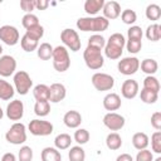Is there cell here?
I'll return each mask as SVG.
<instances>
[{"mask_svg": "<svg viewBox=\"0 0 161 161\" xmlns=\"http://www.w3.org/2000/svg\"><path fill=\"white\" fill-rule=\"evenodd\" d=\"M109 25V21L103 16H86L77 20V28L82 31H104Z\"/></svg>", "mask_w": 161, "mask_h": 161, "instance_id": "1", "label": "cell"}, {"mask_svg": "<svg viewBox=\"0 0 161 161\" xmlns=\"http://www.w3.org/2000/svg\"><path fill=\"white\" fill-rule=\"evenodd\" d=\"M52 59H53L54 69L59 73H63V72L68 70V68L70 67L69 53H68V49L64 45H58V47L54 48Z\"/></svg>", "mask_w": 161, "mask_h": 161, "instance_id": "2", "label": "cell"}, {"mask_svg": "<svg viewBox=\"0 0 161 161\" xmlns=\"http://www.w3.org/2000/svg\"><path fill=\"white\" fill-rule=\"evenodd\" d=\"M83 59H84L86 65L92 70L101 69L104 64V58H103L101 50L97 48L89 47V45H87L86 50L83 52Z\"/></svg>", "mask_w": 161, "mask_h": 161, "instance_id": "3", "label": "cell"}, {"mask_svg": "<svg viewBox=\"0 0 161 161\" xmlns=\"http://www.w3.org/2000/svg\"><path fill=\"white\" fill-rule=\"evenodd\" d=\"M5 138L11 145H21L26 141V128L21 122H15L6 131Z\"/></svg>", "mask_w": 161, "mask_h": 161, "instance_id": "4", "label": "cell"}, {"mask_svg": "<svg viewBox=\"0 0 161 161\" xmlns=\"http://www.w3.org/2000/svg\"><path fill=\"white\" fill-rule=\"evenodd\" d=\"M14 87H15V91L21 94V96H25L31 86H33V80L30 78V75L25 72V70H18L15 74H14Z\"/></svg>", "mask_w": 161, "mask_h": 161, "instance_id": "5", "label": "cell"}, {"mask_svg": "<svg viewBox=\"0 0 161 161\" xmlns=\"http://www.w3.org/2000/svg\"><path fill=\"white\" fill-rule=\"evenodd\" d=\"M60 40L63 42L64 47L70 49L72 52H78L82 47V43H80V39H79V35L78 33L74 30V29H64L62 30L60 33Z\"/></svg>", "mask_w": 161, "mask_h": 161, "instance_id": "6", "label": "cell"}, {"mask_svg": "<svg viewBox=\"0 0 161 161\" xmlns=\"http://www.w3.org/2000/svg\"><path fill=\"white\" fill-rule=\"evenodd\" d=\"M53 125L44 119H31L28 125V130L34 136H49L53 133Z\"/></svg>", "mask_w": 161, "mask_h": 161, "instance_id": "7", "label": "cell"}, {"mask_svg": "<svg viewBox=\"0 0 161 161\" xmlns=\"http://www.w3.org/2000/svg\"><path fill=\"white\" fill-rule=\"evenodd\" d=\"M92 84L93 87L99 91V92H103V91H111L114 86V78L107 73H101V72H97L92 75Z\"/></svg>", "mask_w": 161, "mask_h": 161, "instance_id": "8", "label": "cell"}, {"mask_svg": "<svg viewBox=\"0 0 161 161\" xmlns=\"http://www.w3.org/2000/svg\"><path fill=\"white\" fill-rule=\"evenodd\" d=\"M117 69L121 74H125V75L135 74L140 69V60L136 57H126L118 62Z\"/></svg>", "mask_w": 161, "mask_h": 161, "instance_id": "9", "label": "cell"}, {"mask_svg": "<svg viewBox=\"0 0 161 161\" xmlns=\"http://www.w3.org/2000/svg\"><path fill=\"white\" fill-rule=\"evenodd\" d=\"M19 30L13 25H3L0 26V40L6 45H15L19 42Z\"/></svg>", "mask_w": 161, "mask_h": 161, "instance_id": "10", "label": "cell"}, {"mask_svg": "<svg viewBox=\"0 0 161 161\" xmlns=\"http://www.w3.org/2000/svg\"><path fill=\"white\" fill-rule=\"evenodd\" d=\"M125 123V117L116 112H108L103 117V125L111 131H119L121 128H123Z\"/></svg>", "mask_w": 161, "mask_h": 161, "instance_id": "11", "label": "cell"}, {"mask_svg": "<svg viewBox=\"0 0 161 161\" xmlns=\"http://www.w3.org/2000/svg\"><path fill=\"white\" fill-rule=\"evenodd\" d=\"M6 117L10 121H19L24 116V103L20 99H14L6 106Z\"/></svg>", "mask_w": 161, "mask_h": 161, "instance_id": "12", "label": "cell"}, {"mask_svg": "<svg viewBox=\"0 0 161 161\" xmlns=\"http://www.w3.org/2000/svg\"><path fill=\"white\" fill-rule=\"evenodd\" d=\"M16 69V60L11 55H1L0 57V75L10 77L14 74Z\"/></svg>", "mask_w": 161, "mask_h": 161, "instance_id": "13", "label": "cell"}, {"mask_svg": "<svg viewBox=\"0 0 161 161\" xmlns=\"http://www.w3.org/2000/svg\"><path fill=\"white\" fill-rule=\"evenodd\" d=\"M102 11H103V18H106L109 21L113 19H117L121 15V5L117 1L111 0V1L104 3Z\"/></svg>", "mask_w": 161, "mask_h": 161, "instance_id": "14", "label": "cell"}, {"mask_svg": "<svg viewBox=\"0 0 161 161\" xmlns=\"http://www.w3.org/2000/svg\"><path fill=\"white\" fill-rule=\"evenodd\" d=\"M121 94L126 99H133L138 94V83L135 79H126L121 86Z\"/></svg>", "mask_w": 161, "mask_h": 161, "instance_id": "15", "label": "cell"}, {"mask_svg": "<svg viewBox=\"0 0 161 161\" xmlns=\"http://www.w3.org/2000/svg\"><path fill=\"white\" fill-rule=\"evenodd\" d=\"M67 96V89L62 83H53L49 87V101L52 103H58L63 101Z\"/></svg>", "mask_w": 161, "mask_h": 161, "instance_id": "16", "label": "cell"}, {"mask_svg": "<svg viewBox=\"0 0 161 161\" xmlns=\"http://www.w3.org/2000/svg\"><path fill=\"white\" fill-rule=\"evenodd\" d=\"M63 122L68 128H78L82 123V114L78 111L70 109V111L65 112V114L63 117Z\"/></svg>", "mask_w": 161, "mask_h": 161, "instance_id": "17", "label": "cell"}, {"mask_svg": "<svg viewBox=\"0 0 161 161\" xmlns=\"http://www.w3.org/2000/svg\"><path fill=\"white\" fill-rule=\"evenodd\" d=\"M121 104H122V101L117 93H108L103 98V107L109 112L117 111L121 107Z\"/></svg>", "mask_w": 161, "mask_h": 161, "instance_id": "18", "label": "cell"}, {"mask_svg": "<svg viewBox=\"0 0 161 161\" xmlns=\"http://www.w3.org/2000/svg\"><path fill=\"white\" fill-rule=\"evenodd\" d=\"M148 143H150V140H148V136L145 132H136L132 136V145L138 151L147 148Z\"/></svg>", "mask_w": 161, "mask_h": 161, "instance_id": "19", "label": "cell"}, {"mask_svg": "<svg viewBox=\"0 0 161 161\" xmlns=\"http://www.w3.org/2000/svg\"><path fill=\"white\" fill-rule=\"evenodd\" d=\"M40 157L42 161H62V155L55 147H44Z\"/></svg>", "mask_w": 161, "mask_h": 161, "instance_id": "20", "label": "cell"}, {"mask_svg": "<svg viewBox=\"0 0 161 161\" xmlns=\"http://www.w3.org/2000/svg\"><path fill=\"white\" fill-rule=\"evenodd\" d=\"M104 5V0H86L84 3V11L92 16V15H96L99 10H102Z\"/></svg>", "mask_w": 161, "mask_h": 161, "instance_id": "21", "label": "cell"}, {"mask_svg": "<svg viewBox=\"0 0 161 161\" xmlns=\"http://www.w3.org/2000/svg\"><path fill=\"white\" fill-rule=\"evenodd\" d=\"M14 93H15L14 87L9 82H6L4 79H0V99L9 101L14 97Z\"/></svg>", "mask_w": 161, "mask_h": 161, "instance_id": "22", "label": "cell"}, {"mask_svg": "<svg viewBox=\"0 0 161 161\" xmlns=\"http://www.w3.org/2000/svg\"><path fill=\"white\" fill-rule=\"evenodd\" d=\"M140 67H141V70H142L143 73L148 74V75H153V74L157 72V69H158L157 62H156L155 59H152V58H146V59H143V60L140 63Z\"/></svg>", "mask_w": 161, "mask_h": 161, "instance_id": "23", "label": "cell"}, {"mask_svg": "<svg viewBox=\"0 0 161 161\" xmlns=\"http://www.w3.org/2000/svg\"><path fill=\"white\" fill-rule=\"evenodd\" d=\"M106 146L109 150H112V151H116V150L121 148V146H122V137L117 132L108 133L107 137H106Z\"/></svg>", "mask_w": 161, "mask_h": 161, "instance_id": "24", "label": "cell"}, {"mask_svg": "<svg viewBox=\"0 0 161 161\" xmlns=\"http://www.w3.org/2000/svg\"><path fill=\"white\" fill-rule=\"evenodd\" d=\"M70 143H72V137L68 133H59L54 138V145L57 150H67L68 147H70Z\"/></svg>", "mask_w": 161, "mask_h": 161, "instance_id": "25", "label": "cell"}, {"mask_svg": "<svg viewBox=\"0 0 161 161\" xmlns=\"http://www.w3.org/2000/svg\"><path fill=\"white\" fill-rule=\"evenodd\" d=\"M35 101H49V87L47 84H38L33 89Z\"/></svg>", "mask_w": 161, "mask_h": 161, "instance_id": "26", "label": "cell"}, {"mask_svg": "<svg viewBox=\"0 0 161 161\" xmlns=\"http://www.w3.org/2000/svg\"><path fill=\"white\" fill-rule=\"evenodd\" d=\"M145 34H146V38L151 42L160 40V38H161V25L157 24V23H153V24L148 25Z\"/></svg>", "mask_w": 161, "mask_h": 161, "instance_id": "27", "label": "cell"}, {"mask_svg": "<svg viewBox=\"0 0 161 161\" xmlns=\"http://www.w3.org/2000/svg\"><path fill=\"white\" fill-rule=\"evenodd\" d=\"M53 50L54 48L49 43H42L36 49V54L42 60H49L53 55Z\"/></svg>", "mask_w": 161, "mask_h": 161, "instance_id": "28", "label": "cell"}, {"mask_svg": "<svg viewBox=\"0 0 161 161\" xmlns=\"http://www.w3.org/2000/svg\"><path fill=\"white\" fill-rule=\"evenodd\" d=\"M50 112V103L49 101H36L34 104V113L39 117H45Z\"/></svg>", "mask_w": 161, "mask_h": 161, "instance_id": "29", "label": "cell"}, {"mask_svg": "<svg viewBox=\"0 0 161 161\" xmlns=\"http://www.w3.org/2000/svg\"><path fill=\"white\" fill-rule=\"evenodd\" d=\"M122 52H123V49L118 48L116 45H112V44H108V43H106V45H104V55L108 59H113L114 60V59L121 58Z\"/></svg>", "mask_w": 161, "mask_h": 161, "instance_id": "30", "label": "cell"}, {"mask_svg": "<svg viewBox=\"0 0 161 161\" xmlns=\"http://www.w3.org/2000/svg\"><path fill=\"white\" fill-rule=\"evenodd\" d=\"M145 14H146V18L148 20L156 21L161 18V8L157 4H150V5H147Z\"/></svg>", "mask_w": 161, "mask_h": 161, "instance_id": "31", "label": "cell"}, {"mask_svg": "<svg viewBox=\"0 0 161 161\" xmlns=\"http://www.w3.org/2000/svg\"><path fill=\"white\" fill-rule=\"evenodd\" d=\"M20 45H21L23 50L30 53V52L38 49L39 43H38V40H34V39H31V38H29L28 35L24 34V35L21 36V39H20Z\"/></svg>", "mask_w": 161, "mask_h": 161, "instance_id": "32", "label": "cell"}, {"mask_svg": "<svg viewBox=\"0 0 161 161\" xmlns=\"http://www.w3.org/2000/svg\"><path fill=\"white\" fill-rule=\"evenodd\" d=\"M68 158L69 161H84L86 152L80 146H73L68 152Z\"/></svg>", "mask_w": 161, "mask_h": 161, "instance_id": "33", "label": "cell"}, {"mask_svg": "<svg viewBox=\"0 0 161 161\" xmlns=\"http://www.w3.org/2000/svg\"><path fill=\"white\" fill-rule=\"evenodd\" d=\"M160 82L156 77L153 75H147L145 79H143V88L145 89H148V91H152V92H156L158 93L160 91Z\"/></svg>", "mask_w": 161, "mask_h": 161, "instance_id": "34", "label": "cell"}, {"mask_svg": "<svg viewBox=\"0 0 161 161\" xmlns=\"http://www.w3.org/2000/svg\"><path fill=\"white\" fill-rule=\"evenodd\" d=\"M140 97H141V101H142L143 103L153 104V103L158 99V93L142 88V91H141V93H140Z\"/></svg>", "mask_w": 161, "mask_h": 161, "instance_id": "35", "label": "cell"}, {"mask_svg": "<svg viewBox=\"0 0 161 161\" xmlns=\"http://www.w3.org/2000/svg\"><path fill=\"white\" fill-rule=\"evenodd\" d=\"M89 47H93V48H97L99 50H102L106 45V39L101 35V34H93L88 38V44Z\"/></svg>", "mask_w": 161, "mask_h": 161, "instance_id": "36", "label": "cell"}, {"mask_svg": "<svg viewBox=\"0 0 161 161\" xmlns=\"http://www.w3.org/2000/svg\"><path fill=\"white\" fill-rule=\"evenodd\" d=\"M25 35H28L29 38H31V39L39 42V40L43 38V35H44V28H43L40 24H39V25H35V26L28 29V30L25 31Z\"/></svg>", "mask_w": 161, "mask_h": 161, "instance_id": "37", "label": "cell"}, {"mask_svg": "<svg viewBox=\"0 0 161 161\" xmlns=\"http://www.w3.org/2000/svg\"><path fill=\"white\" fill-rule=\"evenodd\" d=\"M21 24L28 30V29H30V28H33L35 25H39V19H38L36 15H34L31 13L30 14H25L23 16V19H21Z\"/></svg>", "mask_w": 161, "mask_h": 161, "instance_id": "38", "label": "cell"}, {"mask_svg": "<svg viewBox=\"0 0 161 161\" xmlns=\"http://www.w3.org/2000/svg\"><path fill=\"white\" fill-rule=\"evenodd\" d=\"M121 19L125 24L127 25H132L136 23L137 20V14L135 13V10H131V9H126L121 13Z\"/></svg>", "mask_w": 161, "mask_h": 161, "instance_id": "39", "label": "cell"}, {"mask_svg": "<svg viewBox=\"0 0 161 161\" xmlns=\"http://www.w3.org/2000/svg\"><path fill=\"white\" fill-rule=\"evenodd\" d=\"M74 141L79 145H84L89 141V132L86 128H78L74 132Z\"/></svg>", "mask_w": 161, "mask_h": 161, "instance_id": "40", "label": "cell"}, {"mask_svg": "<svg viewBox=\"0 0 161 161\" xmlns=\"http://www.w3.org/2000/svg\"><path fill=\"white\" fill-rule=\"evenodd\" d=\"M151 148L156 153H161V131H156L151 136Z\"/></svg>", "mask_w": 161, "mask_h": 161, "instance_id": "41", "label": "cell"}, {"mask_svg": "<svg viewBox=\"0 0 161 161\" xmlns=\"http://www.w3.org/2000/svg\"><path fill=\"white\" fill-rule=\"evenodd\" d=\"M126 48L131 54H137L142 48V40L137 39H128L126 42Z\"/></svg>", "mask_w": 161, "mask_h": 161, "instance_id": "42", "label": "cell"}, {"mask_svg": "<svg viewBox=\"0 0 161 161\" xmlns=\"http://www.w3.org/2000/svg\"><path fill=\"white\" fill-rule=\"evenodd\" d=\"M19 161H31L33 160V150L30 146H23L18 153Z\"/></svg>", "mask_w": 161, "mask_h": 161, "instance_id": "43", "label": "cell"}, {"mask_svg": "<svg viewBox=\"0 0 161 161\" xmlns=\"http://www.w3.org/2000/svg\"><path fill=\"white\" fill-rule=\"evenodd\" d=\"M127 36H128V39H137V40H142L143 33H142L141 26L131 25V26L128 28V30H127Z\"/></svg>", "mask_w": 161, "mask_h": 161, "instance_id": "44", "label": "cell"}, {"mask_svg": "<svg viewBox=\"0 0 161 161\" xmlns=\"http://www.w3.org/2000/svg\"><path fill=\"white\" fill-rule=\"evenodd\" d=\"M136 161H153V155L150 150H140L136 155Z\"/></svg>", "mask_w": 161, "mask_h": 161, "instance_id": "45", "label": "cell"}, {"mask_svg": "<svg viewBox=\"0 0 161 161\" xmlns=\"http://www.w3.org/2000/svg\"><path fill=\"white\" fill-rule=\"evenodd\" d=\"M151 126L157 131L161 130V112L160 111H156L151 114Z\"/></svg>", "mask_w": 161, "mask_h": 161, "instance_id": "46", "label": "cell"}, {"mask_svg": "<svg viewBox=\"0 0 161 161\" xmlns=\"http://www.w3.org/2000/svg\"><path fill=\"white\" fill-rule=\"evenodd\" d=\"M20 8L26 14H30L35 9V0H21L20 1Z\"/></svg>", "mask_w": 161, "mask_h": 161, "instance_id": "47", "label": "cell"}, {"mask_svg": "<svg viewBox=\"0 0 161 161\" xmlns=\"http://www.w3.org/2000/svg\"><path fill=\"white\" fill-rule=\"evenodd\" d=\"M48 6H49L48 0H35V8L38 10H45Z\"/></svg>", "mask_w": 161, "mask_h": 161, "instance_id": "48", "label": "cell"}, {"mask_svg": "<svg viewBox=\"0 0 161 161\" xmlns=\"http://www.w3.org/2000/svg\"><path fill=\"white\" fill-rule=\"evenodd\" d=\"M1 161H16V157L13 152H6V153L3 155Z\"/></svg>", "mask_w": 161, "mask_h": 161, "instance_id": "49", "label": "cell"}, {"mask_svg": "<svg viewBox=\"0 0 161 161\" xmlns=\"http://www.w3.org/2000/svg\"><path fill=\"white\" fill-rule=\"evenodd\" d=\"M116 161H133V158L130 153H121V155L117 156Z\"/></svg>", "mask_w": 161, "mask_h": 161, "instance_id": "50", "label": "cell"}, {"mask_svg": "<svg viewBox=\"0 0 161 161\" xmlns=\"http://www.w3.org/2000/svg\"><path fill=\"white\" fill-rule=\"evenodd\" d=\"M4 117V111H3V108L0 107V121H1V118Z\"/></svg>", "mask_w": 161, "mask_h": 161, "instance_id": "51", "label": "cell"}, {"mask_svg": "<svg viewBox=\"0 0 161 161\" xmlns=\"http://www.w3.org/2000/svg\"><path fill=\"white\" fill-rule=\"evenodd\" d=\"M1 53H3V47H1V44H0V55H1Z\"/></svg>", "mask_w": 161, "mask_h": 161, "instance_id": "52", "label": "cell"}, {"mask_svg": "<svg viewBox=\"0 0 161 161\" xmlns=\"http://www.w3.org/2000/svg\"><path fill=\"white\" fill-rule=\"evenodd\" d=\"M155 161H161V157H157V158H156Z\"/></svg>", "mask_w": 161, "mask_h": 161, "instance_id": "53", "label": "cell"}]
</instances>
